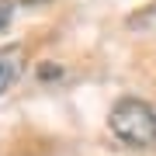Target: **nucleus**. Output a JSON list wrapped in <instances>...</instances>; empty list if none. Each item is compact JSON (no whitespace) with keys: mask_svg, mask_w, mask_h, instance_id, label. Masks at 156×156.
Instances as JSON below:
<instances>
[{"mask_svg":"<svg viewBox=\"0 0 156 156\" xmlns=\"http://www.w3.org/2000/svg\"><path fill=\"white\" fill-rule=\"evenodd\" d=\"M108 128L118 142L132 149H146L156 142V108L146 104L142 97H122L108 115Z\"/></svg>","mask_w":156,"mask_h":156,"instance_id":"f257e3e1","label":"nucleus"},{"mask_svg":"<svg viewBox=\"0 0 156 156\" xmlns=\"http://www.w3.org/2000/svg\"><path fill=\"white\" fill-rule=\"evenodd\" d=\"M24 73V49L21 45H7L0 49V94H7Z\"/></svg>","mask_w":156,"mask_h":156,"instance_id":"f03ea898","label":"nucleus"},{"mask_svg":"<svg viewBox=\"0 0 156 156\" xmlns=\"http://www.w3.org/2000/svg\"><path fill=\"white\" fill-rule=\"evenodd\" d=\"M14 7H17V0H0V31L11 24V14H14Z\"/></svg>","mask_w":156,"mask_h":156,"instance_id":"7ed1b4c3","label":"nucleus"},{"mask_svg":"<svg viewBox=\"0 0 156 156\" xmlns=\"http://www.w3.org/2000/svg\"><path fill=\"white\" fill-rule=\"evenodd\" d=\"M59 66H52V62H45V66H38V76H59Z\"/></svg>","mask_w":156,"mask_h":156,"instance_id":"20e7f679","label":"nucleus"}]
</instances>
